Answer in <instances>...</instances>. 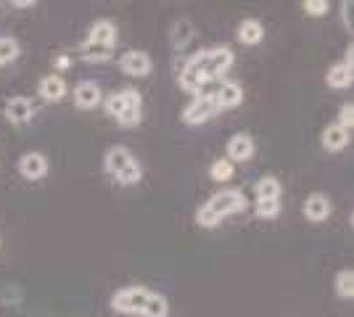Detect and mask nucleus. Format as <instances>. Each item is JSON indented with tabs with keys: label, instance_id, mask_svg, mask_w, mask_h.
<instances>
[{
	"label": "nucleus",
	"instance_id": "nucleus-1",
	"mask_svg": "<svg viewBox=\"0 0 354 317\" xmlns=\"http://www.w3.org/2000/svg\"><path fill=\"white\" fill-rule=\"evenodd\" d=\"M243 209H246V196H243L238 188H225L220 193H214V196L209 198L207 204L198 209L196 222L201 227H214V225H220L225 217L238 214V211H243Z\"/></svg>",
	"mask_w": 354,
	"mask_h": 317
},
{
	"label": "nucleus",
	"instance_id": "nucleus-2",
	"mask_svg": "<svg viewBox=\"0 0 354 317\" xmlns=\"http://www.w3.org/2000/svg\"><path fill=\"white\" fill-rule=\"evenodd\" d=\"M104 166H106V172H109L111 177H117L122 185H135V182H140V164L135 162V156L130 153V148H124V146L109 148L104 159Z\"/></svg>",
	"mask_w": 354,
	"mask_h": 317
},
{
	"label": "nucleus",
	"instance_id": "nucleus-3",
	"mask_svg": "<svg viewBox=\"0 0 354 317\" xmlns=\"http://www.w3.org/2000/svg\"><path fill=\"white\" fill-rule=\"evenodd\" d=\"M209 82L214 79H209L207 75V50H201L193 59H188L185 69L180 72V88L188 93H198V98H207Z\"/></svg>",
	"mask_w": 354,
	"mask_h": 317
},
{
	"label": "nucleus",
	"instance_id": "nucleus-4",
	"mask_svg": "<svg viewBox=\"0 0 354 317\" xmlns=\"http://www.w3.org/2000/svg\"><path fill=\"white\" fill-rule=\"evenodd\" d=\"M148 299H151V291L143 286H130V288H122L114 294L111 299V307L122 312V315H143L146 309Z\"/></svg>",
	"mask_w": 354,
	"mask_h": 317
},
{
	"label": "nucleus",
	"instance_id": "nucleus-5",
	"mask_svg": "<svg viewBox=\"0 0 354 317\" xmlns=\"http://www.w3.org/2000/svg\"><path fill=\"white\" fill-rule=\"evenodd\" d=\"M217 114H220V106H217L214 98H196L191 106H185L183 122L185 124H204V122H209Z\"/></svg>",
	"mask_w": 354,
	"mask_h": 317
},
{
	"label": "nucleus",
	"instance_id": "nucleus-6",
	"mask_svg": "<svg viewBox=\"0 0 354 317\" xmlns=\"http://www.w3.org/2000/svg\"><path fill=\"white\" fill-rule=\"evenodd\" d=\"M119 66L124 75H133V77H148L151 69H153V61L148 56L146 50H127L122 59H119Z\"/></svg>",
	"mask_w": 354,
	"mask_h": 317
},
{
	"label": "nucleus",
	"instance_id": "nucleus-7",
	"mask_svg": "<svg viewBox=\"0 0 354 317\" xmlns=\"http://www.w3.org/2000/svg\"><path fill=\"white\" fill-rule=\"evenodd\" d=\"M257 151V146H254V137L246 135V133H236V135L227 140V162L230 164H243V162H249L251 156Z\"/></svg>",
	"mask_w": 354,
	"mask_h": 317
},
{
	"label": "nucleus",
	"instance_id": "nucleus-8",
	"mask_svg": "<svg viewBox=\"0 0 354 317\" xmlns=\"http://www.w3.org/2000/svg\"><path fill=\"white\" fill-rule=\"evenodd\" d=\"M19 172L24 180H40L48 175V159L40 151H30L19 159Z\"/></svg>",
	"mask_w": 354,
	"mask_h": 317
},
{
	"label": "nucleus",
	"instance_id": "nucleus-9",
	"mask_svg": "<svg viewBox=\"0 0 354 317\" xmlns=\"http://www.w3.org/2000/svg\"><path fill=\"white\" fill-rule=\"evenodd\" d=\"M233 61H236V56H233V50H230V48H212V50H207L209 79H217L220 75H225V72L233 66Z\"/></svg>",
	"mask_w": 354,
	"mask_h": 317
},
{
	"label": "nucleus",
	"instance_id": "nucleus-10",
	"mask_svg": "<svg viewBox=\"0 0 354 317\" xmlns=\"http://www.w3.org/2000/svg\"><path fill=\"white\" fill-rule=\"evenodd\" d=\"M122 101H124V111H122V117H119V124L122 127H135V124H140V106H143V98H140V93L133 90V88H127V90H122Z\"/></svg>",
	"mask_w": 354,
	"mask_h": 317
},
{
	"label": "nucleus",
	"instance_id": "nucleus-11",
	"mask_svg": "<svg viewBox=\"0 0 354 317\" xmlns=\"http://www.w3.org/2000/svg\"><path fill=\"white\" fill-rule=\"evenodd\" d=\"M104 101V93L101 88L93 82V79H85V82H80L77 88H74V104L80 106V108H95V106Z\"/></svg>",
	"mask_w": 354,
	"mask_h": 317
},
{
	"label": "nucleus",
	"instance_id": "nucleus-12",
	"mask_svg": "<svg viewBox=\"0 0 354 317\" xmlns=\"http://www.w3.org/2000/svg\"><path fill=\"white\" fill-rule=\"evenodd\" d=\"M330 211H333V206H330V198L325 193H312L304 201V217L310 222H323V220L330 217Z\"/></svg>",
	"mask_w": 354,
	"mask_h": 317
},
{
	"label": "nucleus",
	"instance_id": "nucleus-13",
	"mask_svg": "<svg viewBox=\"0 0 354 317\" xmlns=\"http://www.w3.org/2000/svg\"><path fill=\"white\" fill-rule=\"evenodd\" d=\"M214 101H217V106L222 108H236L241 101H243V88L238 85V82H220V88H217V93L212 95Z\"/></svg>",
	"mask_w": 354,
	"mask_h": 317
},
{
	"label": "nucleus",
	"instance_id": "nucleus-14",
	"mask_svg": "<svg viewBox=\"0 0 354 317\" xmlns=\"http://www.w3.org/2000/svg\"><path fill=\"white\" fill-rule=\"evenodd\" d=\"M32 114H35V108L27 98H21V95H16L11 98L8 104H6V119L11 122V124H27L32 119Z\"/></svg>",
	"mask_w": 354,
	"mask_h": 317
},
{
	"label": "nucleus",
	"instance_id": "nucleus-15",
	"mask_svg": "<svg viewBox=\"0 0 354 317\" xmlns=\"http://www.w3.org/2000/svg\"><path fill=\"white\" fill-rule=\"evenodd\" d=\"M265 40V27L259 19H243L238 24V43L243 46H259Z\"/></svg>",
	"mask_w": 354,
	"mask_h": 317
},
{
	"label": "nucleus",
	"instance_id": "nucleus-16",
	"mask_svg": "<svg viewBox=\"0 0 354 317\" xmlns=\"http://www.w3.org/2000/svg\"><path fill=\"white\" fill-rule=\"evenodd\" d=\"M37 90H40V95H43L45 101L59 104V101H64V95H66V82L59 75H48L40 79V88Z\"/></svg>",
	"mask_w": 354,
	"mask_h": 317
},
{
	"label": "nucleus",
	"instance_id": "nucleus-17",
	"mask_svg": "<svg viewBox=\"0 0 354 317\" xmlns=\"http://www.w3.org/2000/svg\"><path fill=\"white\" fill-rule=\"evenodd\" d=\"M88 43H101V46H117V24L109 21V19H101L90 27Z\"/></svg>",
	"mask_w": 354,
	"mask_h": 317
},
{
	"label": "nucleus",
	"instance_id": "nucleus-18",
	"mask_svg": "<svg viewBox=\"0 0 354 317\" xmlns=\"http://www.w3.org/2000/svg\"><path fill=\"white\" fill-rule=\"evenodd\" d=\"M325 82H328V88H333V90H344V88H349L354 82V69L344 66V64H336V66L328 69Z\"/></svg>",
	"mask_w": 354,
	"mask_h": 317
},
{
	"label": "nucleus",
	"instance_id": "nucleus-19",
	"mask_svg": "<svg viewBox=\"0 0 354 317\" xmlns=\"http://www.w3.org/2000/svg\"><path fill=\"white\" fill-rule=\"evenodd\" d=\"M349 146V133L341 130L339 124H330L323 130V148L325 151H344Z\"/></svg>",
	"mask_w": 354,
	"mask_h": 317
},
{
	"label": "nucleus",
	"instance_id": "nucleus-20",
	"mask_svg": "<svg viewBox=\"0 0 354 317\" xmlns=\"http://www.w3.org/2000/svg\"><path fill=\"white\" fill-rule=\"evenodd\" d=\"M80 56L88 61V64H104L114 56V46H101V43H82L80 46Z\"/></svg>",
	"mask_w": 354,
	"mask_h": 317
},
{
	"label": "nucleus",
	"instance_id": "nucleus-21",
	"mask_svg": "<svg viewBox=\"0 0 354 317\" xmlns=\"http://www.w3.org/2000/svg\"><path fill=\"white\" fill-rule=\"evenodd\" d=\"M254 193H257V201H281V182L278 177L267 175L254 185Z\"/></svg>",
	"mask_w": 354,
	"mask_h": 317
},
{
	"label": "nucleus",
	"instance_id": "nucleus-22",
	"mask_svg": "<svg viewBox=\"0 0 354 317\" xmlns=\"http://www.w3.org/2000/svg\"><path fill=\"white\" fill-rule=\"evenodd\" d=\"M236 175V164H230L227 159H217L214 164L209 166V177L214 182H225Z\"/></svg>",
	"mask_w": 354,
	"mask_h": 317
},
{
	"label": "nucleus",
	"instance_id": "nucleus-23",
	"mask_svg": "<svg viewBox=\"0 0 354 317\" xmlns=\"http://www.w3.org/2000/svg\"><path fill=\"white\" fill-rule=\"evenodd\" d=\"M193 37V24L188 19H180L175 24V32H172V46L180 50V48L188 46V40Z\"/></svg>",
	"mask_w": 354,
	"mask_h": 317
},
{
	"label": "nucleus",
	"instance_id": "nucleus-24",
	"mask_svg": "<svg viewBox=\"0 0 354 317\" xmlns=\"http://www.w3.org/2000/svg\"><path fill=\"white\" fill-rule=\"evenodd\" d=\"M169 315V307H167V299L153 294L151 291V299H148L146 309H143V317H167Z\"/></svg>",
	"mask_w": 354,
	"mask_h": 317
},
{
	"label": "nucleus",
	"instance_id": "nucleus-25",
	"mask_svg": "<svg viewBox=\"0 0 354 317\" xmlns=\"http://www.w3.org/2000/svg\"><path fill=\"white\" fill-rule=\"evenodd\" d=\"M336 294L341 299H352L354 296V272L352 270H341L336 275Z\"/></svg>",
	"mask_w": 354,
	"mask_h": 317
},
{
	"label": "nucleus",
	"instance_id": "nucleus-26",
	"mask_svg": "<svg viewBox=\"0 0 354 317\" xmlns=\"http://www.w3.org/2000/svg\"><path fill=\"white\" fill-rule=\"evenodd\" d=\"M19 59V43L14 37H0V66Z\"/></svg>",
	"mask_w": 354,
	"mask_h": 317
},
{
	"label": "nucleus",
	"instance_id": "nucleus-27",
	"mask_svg": "<svg viewBox=\"0 0 354 317\" xmlns=\"http://www.w3.org/2000/svg\"><path fill=\"white\" fill-rule=\"evenodd\" d=\"M281 214V201H257V217L272 220Z\"/></svg>",
	"mask_w": 354,
	"mask_h": 317
},
{
	"label": "nucleus",
	"instance_id": "nucleus-28",
	"mask_svg": "<svg viewBox=\"0 0 354 317\" xmlns=\"http://www.w3.org/2000/svg\"><path fill=\"white\" fill-rule=\"evenodd\" d=\"M106 111H109V117H114V119H119L122 117V111H124V101H122V93H111L109 98L104 101Z\"/></svg>",
	"mask_w": 354,
	"mask_h": 317
},
{
	"label": "nucleus",
	"instance_id": "nucleus-29",
	"mask_svg": "<svg viewBox=\"0 0 354 317\" xmlns=\"http://www.w3.org/2000/svg\"><path fill=\"white\" fill-rule=\"evenodd\" d=\"M339 124L341 130H346V133H352V127H354V106L352 104H344L341 106V111H339Z\"/></svg>",
	"mask_w": 354,
	"mask_h": 317
},
{
	"label": "nucleus",
	"instance_id": "nucleus-30",
	"mask_svg": "<svg viewBox=\"0 0 354 317\" xmlns=\"http://www.w3.org/2000/svg\"><path fill=\"white\" fill-rule=\"evenodd\" d=\"M328 0H304V11L307 16H325L328 14Z\"/></svg>",
	"mask_w": 354,
	"mask_h": 317
},
{
	"label": "nucleus",
	"instance_id": "nucleus-31",
	"mask_svg": "<svg viewBox=\"0 0 354 317\" xmlns=\"http://www.w3.org/2000/svg\"><path fill=\"white\" fill-rule=\"evenodd\" d=\"M341 19H344V24L352 30V3H349V0L341 3Z\"/></svg>",
	"mask_w": 354,
	"mask_h": 317
},
{
	"label": "nucleus",
	"instance_id": "nucleus-32",
	"mask_svg": "<svg viewBox=\"0 0 354 317\" xmlns=\"http://www.w3.org/2000/svg\"><path fill=\"white\" fill-rule=\"evenodd\" d=\"M69 64H72V61H69V56H59V59H56V66H59V69H66Z\"/></svg>",
	"mask_w": 354,
	"mask_h": 317
},
{
	"label": "nucleus",
	"instance_id": "nucleus-33",
	"mask_svg": "<svg viewBox=\"0 0 354 317\" xmlns=\"http://www.w3.org/2000/svg\"><path fill=\"white\" fill-rule=\"evenodd\" d=\"M16 6H19V8H32L35 0H16Z\"/></svg>",
	"mask_w": 354,
	"mask_h": 317
}]
</instances>
